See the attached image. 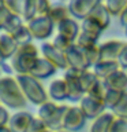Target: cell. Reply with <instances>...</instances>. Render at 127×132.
<instances>
[{"instance_id":"1","label":"cell","mask_w":127,"mask_h":132,"mask_svg":"<svg viewBox=\"0 0 127 132\" xmlns=\"http://www.w3.org/2000/svg\"><path fill=\"white\" fill-rule=\"evenodd\" d=\"M26 101L15 77H0V102L4 106L10 109H25Z\"/></svg>"},{"instance_id":"39","label":"cell","mask_w":127,"mask_h":132,"mask_svg":"<svg viewBox=\"0 0 127 132\" xmlns=\"http://www.w3.org/2000/svg\"><path fill=\"white\" fill-rule=\"evenodd\" d=\"M45 131H48V127H47V124L40 118L33 120L31 125L29 128V132H45Z\"/></svg>"},{"instance_id":"16","label":"cell","mask_w":127,"mask_h":132,"mask_svg":"<svg viewBox=\"0 0 127 132\" xmlns=\"http://www.w3.org/2000/svg\"><path fill=\"white\" fill-rule=\"evenodd\" d=\"M70 107L68 106H64L61 105L57 107L56 113L52 116V118L47 122V127L49 131L52 132H59V131H63L64 129V120H66V114H67Z\"/></svg>"},{"instance_id":"28","label":"cell","mask_w":127,"mask_h":132,"mask_svg":"<svg viewBox=\"0 0 127 132\" xmlns=\"http://www.w3.org/2000/svg\"><path fill=\"white\" fill-rule=\"evenodd\" d=\"M22 18L25 22H30L37 18V0H26Z\"/></svg>"},{"instance_id":"36","label":"cell","mask_w":127,"mask_h":132,"mask_svg":"<svg viewBox=\"0 0 127 132\" xmlns=\"http://www.w3.org/2000/svg\"><path fill=\"white\" fill-rule=\"evenodd\" d=\"M86 52V56H88V61H89V63L90 66H96L98 62H100L101 59V56H100V45H94L93 48H90L88 50V51H85Z\"/></svg>"},{"instance_id":"3","label":"cell","mask_w":127,"mask_h":132,"mask_svg":"<svg viewBox=\"0 0 127 132\" xmlns=\"http://www.w3.org/2000/svg\"><path fill=\"white\" fill-rule=\"evenodd\" d=\"M15 78L22 89L25 98L30 101L33 105L41 106L45 102H48V95L37 78H34L30 74H16Z\"/></svg>"},{"instance_id":"15","label":"cell","mask_w":127,"mask_h":132,"mask_svg":"<svg viewBox=\"0 0 127 132\" xmlns=\"http://www.w3.org/2000/svg\"><path fill=\"white\" fill-rule=\"evenodd\" d=\"M57 32H59L60 36L66 37L67 40L72 41L75 44L78 36H79V25L77 23L75 19L68 18V19L63 21L60 25H57Z\"/></svg>"},{"instance_id":"8","label":"cell","mask_w":127,"mask_h":132,"mask_svg":"<svg viewBox=\"0 0 127 132\" xmlns=\"http://www.w3.org/2000/svg\"><path fill=\"white\" fill-rule=\"evenodd\" d=\"M98 4L97 0H72L68 3V11L74 18L85 21L86 18H89L92 11L94 10Z\"/></svg>"},{"instance_id":"30","label":"cell","mask_w":127,"mask_h":132,"mask_svg":"<svg viewBox=\"0 0 127 132\" xmlns=\"http://www.w3.org/2000/svg\"><path fill=\"white\" fill-rule=\"evenodd\" d=\"M23 22H25V21H23L22 16L11 14V16L8 18V21H7V23H6V26H4L3 30L6 33H8V35H12V33H14L15 30H18L22 25H25Z\"/></svg>"},{"instance_id":"49","label":"cell","mask_w":127,"mask_h":132,"mask_svg":"<svg viewBox=\"0 0 127 132\" xmlns=\"http://www.w3.org/2000/svg\"><path fill=\"white\" fill-rule=\"evenodd\" d=\"M124 72H126V73H127V70H124Z\"/></svg>"},{"instance_id":"37","label":"cell","mask_w":127,"mask_h":132,"mask_svg":"<svg viewBox=\"0 0 127 132\" xmlns=\"http://www.w3.org/2000/svg\"><path fill=\"white\" fill-rule=\"evenodd\" d=\"M52 4L45 0H37V16H49Z\"/></svg>"},{"instance_id":"6","label":"cell","mask_w":127,"mask_h":132,"mask_svg":"<svg viewBox=\"0 0 127 132\" xmlns=\"http://www.w3.org/2000/svg\"><path fill=\"white\" fill-rule=\"evenodd\" d=\"M79 107H81L82 113L85 114L86 118H93V120H96L100 116H102L105 113V109H107L104 101L89 96V95H85L83 96V99L81 101Z\"/></svg>"},{"instance_id":"45","label":"cell","mask_w":127,"mask_h":132,"mask_svg":"<svg viewBox=\"0 0 127 132\" xmlns=\"http://www.w3.org/2000/svg\"><path fill=\"white\" fill-rule=\"evenodd\" d=\"M0 132H11V129H10V128H8V125H7V127L0 128Z\"/></svg>"},{"instance_id":"19","label":"cell","mask_w":127,"mask_h":132,"mask_svg":"<svg viewBox=\"0 0 127 132\" xmlns=\"http://www.w3.org/2000/svg\"><path fill=\"white\" fill-rule=\"evenodd\" d=\"M119 63L116 61L113 62H98L96 66H93V73L97 76L98 80L104 81L105 78H108L111 74H113L116 70H119Z\"/></svg>"},{"instance_id":"32","label":"cell","mask_w":127,"mask_h":132,"mask_svg":"<svg viewBox=\"0 0 127 132\" xmlns=\"http://www.w3.org/2000/svg\"><path fill=\"white\" fill-rule=\"evenodd\" d=\"M75 45L78 48H81L82 51H88V50L93 48L94 45H97V41H94L93 39H90L89 36H86L85 33H79V36H78V39L75 41Z\"/></svg>"},{"instance_id":"46","label":"cell","mask_w":127,"mask_h":132,"mask_svg":"<svg viewBox=\"0 0 127 132\" xmlns=\"http://www.w3.org/2000/svg\"><path fill=\"white\" fill-rule=\"evenodd\" d=\"M126 36H127V28H126Z\"/></svg>"},{"instance_id":"47","label":"cell","mask_w":127,"mask_h":132,"mask_svg":"<svg viewBox=\"0 0 127 132\" xmlns=\"http://www.w3.org/2000/svg\"><path fill=\"white\" fill-rule=\"evenodd\" d=\"M45 132H52V131H49V129H48V131H45Z\"/></svg>"},{"instance_id":"34","label":"cell","mask_w":127,"mask_h":132,"mask_svg":"<svg viewBox=\"0 0 127 132\" xmlns=\"http://www.w3.org/2000/svg\"><path fill=\"white\" fill-rule=\"evenodd\" d=\"M55 47L59 50V51H61V52H67L70 48L74 45V43L72 41H70V40H67L66 37H63V36H60V35H57L55 39H53V43H52Z\"/></svg>"},{"instance_id":"2","label":"cell","mask_w":127,"mask_h":132,"mask_svg":"<svg viewBox=\"0 0 127 132\" xmlns=\"http://www.w3.org/2000/svg\"><path fill=\"white\" fill-rule=\"evenodd\" d=\"M38 50L33 43L19 45L18 51L11 58V68L16 74H30L33 66L38 59Z\"/></svg>"},{"instance_id":"26","label":"cell","mask_w":127,"mask_h":132,"mask_svg":"<svg viewBox=\"0 0 127 132\" xmlns=\"http://www.w3.org/2000/svg\"><path fill=\"white\" fill-rule=\"evenodd\" d=\"M98 80L97 76L94 74L93 72L90 70H86V72H81L79 74V81H81V85H82V89H83L85 94H88L90 88L96 84V81Z\"/></svg>"},{"instance_id":"40","label":"cell","mask_w":127,"mask_h":132,"mask_svg":"<svg viewBox=\"0 0 127 132\" xmlns=\"http://www.w3.org/2000/svg\"><path fill=\"white\" fill-rule=\"evenodd\" d=\"M118 63H119V68L122 70H127V44L118 58Z\"/></svg>"},{"instance_id":"42","label":"cell","mask_w":127,"mask_h":132,"mask_svg":"<svg viewBox=\"0 0 127 132\" xmlns=\"http://www.w3.org/2000/svg\"><path fill=\"white\" fill-rule=\"evenodd\" d=\"M0 69H2V72H3V73H6L7 76H10V74L14 72V70H12V68H11V65H8L7 62H6V63H3Z\"/></svg>"},{"instance_id":"33","label":"cell","mask_w":127,"mask_h":132,"mask_svg":"<svg viewBox=\"0 0 127 132\" xmlns=\"http://www.w3.org/2000/svg\"><path fill=\"white\" fill-rule=\"evenodd\" d=\"M4 3H6V7L12 12V14L22 16L26 0H8V2H4Z\"/></svg>"},{"instance_id":"14","label":"cell","mask_w":127,"mask_h":132,"mask_svg":"<svg viewBox=\"0 0 127 132\" xmlns=\"http://www.w3.org/2000/svg\"><path fill=\"white\" fill-rule=\"evenodd\" d=\"M55 73H56V68L48 59H45L43 56V58H38V59H37L36 65L33 66V69L30 72V76H33L34 78H37V80H40V78L51 77Z\"/></svg>"},{"instance_id":"13","label":"cell","mask_w":127,"mask_h":132,"mask_svg":"<svg viewBox=\"0 0 127 132\" xmlns=\"http://www.w3.org/2000/svg\"><path fill=\"white\" fill-rule=\"evenodd\" d=\"M104 84L108 89H113L122 94H127V73L124 70L119 69L108 78L104 80Z\"/></svg>"},{"instance_id":"27","label":"cell","mask_w":127,"mask_h":132,"mask_svg":"<svg viewBox=\"0 0 127 132\" xmlns=\"http://www.w3.org/2000/svg\"><path fill=\"white\" fill-rule=\"evenodd\" d=\"M104 6L107 7V10L111 15H122V12L124 11V8L127 7V0H109L105 2Z\"/></svg>"},{"instance_id":"25","label":"cell","mask_w":127,"mask_h":132,"mask_svg":"<svg viewBox=\"0 0 127 132\" xmlns=\"http://www.w3.org/2000/svg\"><path fill=\"white\" fill-rule=\"evenodd\" d=\"M11 36L14 37L15 41H16L19 45L29 44V43H31V40H33V36H31L30 30H29L27 25H22V26H20L18 30H15Z\"/></svg>"},{"instance_id":"21","label":"cell","mask_w":127,"mask_h":132,"mask_svg":"<svg viewBox=\"0 0 127 132\" xmlns=\"http://www.w3.org/2000/svg\"><path fill=\"white\" fill-rule=\"evenodd\" d=\"M115 114L113 113H104L102 116H100L98 118L94 120L90 132H109L111 125L115 121Z\"/></svg>"},{"instance_id":"11","label":"cell","mask_w":127,"mask_h":132,"mask_svg":"<svg viewBox=\"0 0 127 132\" xmlns=\"http://www.w3.org/2000/svg\"><path fill=\"white\" fill-rule=\"evenodd\" d=\"M86 122V117L82 113L81 107L72 106L70 107L67 114H66V120H64V131L67 132H77L81 128H83Z\"/></svg>"},{"instance_id":"5","label":"cell","mask_w":127,"mask_h":132,"mask_svg":"<svg viewBox=\"0 0 127 132\" xmlns=\"http://www.w3.org/2000/svg\"><path fill=\"white\" fill-rule=\"evenodd\" d=\"M79 74L81 72L74 69H67V72L64 73V81L67 84L68 89V99L70 101H82L85 96V92L82 89L81 81H79Z\"/></svg>"},{"instance_id":"4","label":"cell","mask_w":127,"mask_h":132,"mask_svg":"<svg viewBox=\"0 0 127 132\" xmlns=\"http://www.w3.org/2000/svg\"><path fill=\"white\" fill-rule=\"evenodd\" d=\"M27 28L30 30L33 39L36 40H45L52 35L55 23L49 16H37L30 22H27Z\"/></svg>"},{"instance_id":"41","label":"cell","mask_w":127,"mask_h":132,"mask_svg":"<svg viewBox=\"0 0 127 132\" xmlns=\"http://www.w3.org/2000/svg\"><path fill=\"white\" fill-rule=\"evenodd\" d=\"M10 116H8V111L6 110V107L0 106V128L7 127V124L10 122Z\"/></svg>"},{"instance_id":"22","label":"cell","mask_w":127,"mask_h":132,"mask_svg":"<svg viewBox=\"0 0 127 132\" xmlns=\"http://www.w3.org/2000/svg\"><path fill=\"white\" fill-rule=\"evenodd\" d=\"M81 30H82V33H85L86 36H89L90 39L97 41L100 39L101 33H102V28L96 22V21H93L92 18H86L85 21H82Z\"/></svg>"},{"instance_id":"24","label":"cell","mask_w":127,"mask_h":132,"mask_svg":"<svg viewBox=\"0 0 127 132\" xmlns=\"http://www.w3.org/2000/svg\"><path fill=\"white\" fill-rule=\"evenodd\" d=\"M57 106L55 102H45L44 105H41L38 107V118L40 120H43V121L47 124L49 120L52 118V116L56 113V110H57Z\"/></svg>"},{"instance_id":"43","label":"cell","mask_w":127,"mask_h":132,"mask_svg":"<svg viewBox=\"0 0 127 132\" xmlns=\"http://www.w3.org/2000/svg\"><path fill=\"white\" fill-rule=\"evenodd\" d=\"M120 23H122V26L127 28V7L124 8V11H123L122 15H120Z\"/></svg>"},{"instance_id":"23","label":"cell","mask_w":127,"mask_h":132,"mask_svg":"<svg viewBox=\"0 0 127 132\" xmlns=\"http://www.w3.org/2000/svg\"><path fill=\"white\" fill-rule=\"evenodd\" d=\"M49 18L55 25H60L63 21L70 18V11L68 7L63 6V4H52L51 12H49Z\"/></svg>"},{"instance_id":"29","label":"cell","mask_w":127,"mask_h":132,"mask_svg":"<svg viewBox=\"0 0 127 132\" xmlns=\"http://www.w3.org/2000/svg\"><path fill=\"white\" fill-rule=\"evenodd\" d=\"M107 91H108V88L105 87L104 81H102V80H97L96 84L90 88V91L86 95L93 96V98H96V99H100V101H104L105 95H107Z\"/></svg>"},{"instance_id":"12","label":"cell","mask_w":127,"mask_h":132,"mask_svg":"<svg viewBox=\"0 0 127 132\" xmlns=\"http://www.w3.org/2000/svg\"><path fill=\"white\" fill-rule=\"evenodd\" d=\"M34 117L29 113V111H18L10 118L8 128L11 132H29Z\"/></svg>"},{"instance_id":"18","label":"cell","mask_w":127,"mask_h":132,"mask_svg":"<svg viewBox=\"0 0 127 132\" xmlns=\"http://www.w3.org/2000/svg\"><path fill=\"white\" fill-rule=\"evenodd\" d=\"M49 96L53 101H63V99H68V89L67 84H66L64 78H57L53 80L49 84V91H48Z\"/></svg>"},{"instance_id":"20","label":"cell","mask_w":127,"mask_h":132,"mask_svg":"<svg viewBox=\"0 0 127 132\" xmlns=\"http://www.w3.org/2000/svg\"><path fill=\"white\" fill-rule=\"evenodd\" d=\"M89 18H92L93 21H96V22L102 28V30H104V29H107L109 26L111 14L108 12V10H107V7L104 6V3L98 2V4L94 7V10L92 11V14H90Z\"/></svg>"},{"instance_id":"44","label":"cell","mask_w":127,"mask_h":132,"mask_svg":"<svg viewBox=\"0 0 127 132\" xmlns=\"http://www.w3.org/2000/svg\"><path fill=\"white\" fill-rule=\"evenodd\" d=\"M3 63H6V58H4L3 52H2V50H0V68H2V65H3Z\"/></svg>"},{"instance_id":"7","label":"cell","mask_w":127,"mask_h":132,"mask_svg":"<svg viewBox=\"0 0 127 132\" xmlns=\"http://www.w3.org/2000/svg\"><path fill=\"white\" fill-rule=\"evenodd\" d=\"M66 58L68 62V69H74L78 72H86L90 68V63L86 56V52L78 48L75 44L66 52Z\"/></svg>"},{"instance_id":"17","label":"cell","mask_w":127,"mask_h":132,"mask_svg":"<svg viewBox=\"0 0 127 132\" xmlns=\"http://www.w3.org/2000/svg\"><path fill=\"white\" fill-rule=\"evenodd\" d=\"M18 48H19V44L16 43L11 35H8V33H2L0 35V50H2L6 59H8V58L11 59L15 55V52L18 51Z\"/></svg>"},{"instance_id":"38","label":"cell","mask_w":127,"mask_h":132,"mask_svg":"<svg viewBox=\"0 0 127 132\" xmlns=\"http://www.w3.org/2000/svg\"><path fill=\"white\" fill-rule=\"evenodd\" d=\"M109 132H127V120L123 118H115V121L111 125Z\"/></svg>"},{"instance_id":"35","label":"cell","mask_w":127,"mask_h":132,"mask_svg":"<svg viewBox=\"0 0 127 132\" xmlns=\"http://www.w3.org/2000/svg\"><path fill=\"white\" fill-rule=\"evenodd\" d=\"M112 113L115 114V117H118V118L127 120V94L123 95L122 101L119 102V105L112 110Z\"/></svg>"},{"instance_id":"48","label":"cell","mask_w":127,"mask_h":132,"mask_svg":"<svg viewBox=\"0 0 127 132\" xmlns=\"http://www.w3.org/2000/svg\"><path fill=\"white\" fill-rule=\"evenodd\" d=\"M59 132H67V131H59Z\"/></svg>"},{"instance_id":"10","label":"cell","mask_w":127,"mask_h":132,"mask_svg":"<svg viewBox=\"0 0 127 132\" xmlns=\"http://www.w3.org/2000/svg\"><path fill=\"white\" fill-rule=\"evenodd\" d=\"M126 44L127 43H123L119 40H109L100 44V62H118V58L123 51V48L126 47Z\"/></svg>"},{"instance_id":"31","label":"cell","mask_w":127,"mask_h":132,"mask_svg":"<svg viewBox=\"0 0 127 132\" xmlns=\"http://www.w3.org/2000/svg\"><path fill=\"white\" fill-rule=\"evenodd\" d=\"M123 95H124V94H122V92H118V91L108 89V91H107V95H105V99H104V102H105V106L113 110L115 107H116V106L119 105V102L122 101Z\"/></svg>"},{"instance_id":"9","label":"cell","mask_w":127,"mask_h":132,"mask_svg":"<svg viewBox=\"0 0 127 132\" xmlns=\"http://www.w3.org/2000/svg\"><path fill=\"white\" fill-rule=\"evenodd\" d=\"M41 52H43L45 59H48L56 69H68L66 54L59 51L52 43H44L41 45Z\"/></svg>"}]
</instances>
